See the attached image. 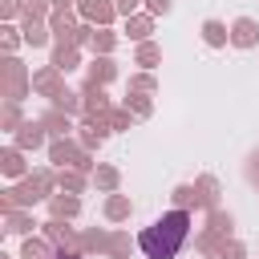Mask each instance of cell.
Returning <instances> with one entry per match:
<instances>
[{"label": "cell", "instance_id": "1", "mask_svg": "<svg viewBox=\"0 0 259 259\" xmlns=\"http://www.w3.org/2000/svg\"><path fill=\"white\" fill-rule=\"evenodd\" d=\"M186 239H190V210H166L138 235V247L146 251V259H178Z\"/></svg>", "mask_w": 259, "mask_h": 259}, {"label": "cell", "instance_id": "2", "mask_svg": "<svg viewBox=\"0 0 259 259\" xmlns=\"http://www.w3.org/2000/svg\"><path fill=\"white\" fill-rule=\"evenodd\" d=\"M57 186V178L49 174V170H32L28 178H20V186H8L4 194H0V206H4V214L8 210H20V206H36L40 198H53L49 190Z\"/></svg>", "mask_w": 259, "mask_h": 259}, {"label": "cell", "instance_id": "3", "mask_svg": "<svg viewBox=\"0 0 259 259\" xmlns=\"http://www.w3.org/2000/svg\"><path fill=\"white\" fill-rule=\"evenodd\" d=\"M40 227H45V239L57 247V255H81V251H85V239H77L61 219H49V223H40Z\"/></svg>", "mask_w": 259, "mask_h": 259}, {"label": "cell", "instance_id": "4", "mask_svg": "<svg viewBox=\"0 0 259 259\" xmlns=\"http://www.w3.org/2000/svg\"><path fill=\"white\" fill-rule=\"evenodd\" d=\"M28 89H32V77H28V69H24L16 57H8V61H4V93H8V101H20Z\"/></svg>", "mask_w": 259, "mask_h": 259}, {"label": "cell", "instance_id": "5", "mask_svg": "<svg viewBox=\"0 0 259 259\" xmlns=\"http://www.w3.org/2000/svg\"><path fill=\"white\" fill-rule=\"evenodd\" d=\"M49 32L57 36V45H77V49H81V24H77L69 12H53V16H49Z\"/></svg>", "mask_w": 259, "mask_h": 259}, {"label": "cell", "instance_id": "6", "mask_svg": "<svg viewBox=\"0 0 259 259\" xmlns=\"http://www.w3.org/2000/svg\"><path fill=\"white\" fill-rule=\"evenodd\" d=\"M81 113H85V121H105L109 117V97H105V89H93V85H85V93H81Z\"/></svg>", "mask_w": 259, "mask_h": 259}, {"label": "cell", "instance_id": "7", "mask_svg": "<svg viewBox=\"0 0 259 259\" xmlns=\"http://www.w3.org/2000/svg\"><path fill=\"white\" fill-rule=\"evenodd\" d=\"M77 12H81L85 24H101V28H105V24L117 16V4H113V0H81Z\"/></svg>", "mask_w": 259, "mask_h": 259}, {"label": "cell", "instance_id": "8", "mask_svg": "<svg viewBox=\"0 0 259 259\" xmlns=\"http://www.w3.org/2000/svg\"><path fill=\"white\" fill-rule=\"evenodd\" d=\"M113 77H117V65L109 57H93L89 69H85V85H93V89H105Z\"/></svg>", "mask_w": 259, "mask_h": 259}, {"label": "cell", "instance_id": "9", "mask_svg": "<svg viewBox=\"0 0 259 259\" xmlns=\"http://www.w3.org/2000/svg\"><path fill=\"white\" fill-rule=\"evenodd\" d=\"M61 77H65V73H61L57 65H45V69H36V73H32V89H36V93H45V97H57V93L65 89V81H61Z\"/></svg>", "mask_w": 259, "mask_h": 259}, {"label": "cell", "instance_id": "10", "mask_svg": "<svg viewBox=\"0 0 259 259\" xmlns=\"http://www.w3.org/2000/svg\"><path fill=\"white\" fill-rule=\"evenodd\" d=\"M231 45H235V49H255V45H259V24H255L251 16H239V20L231 24Z\"/></svg>", "mask_w": 259, "mask_h": 259}, {"label": "cell", "instance_id": "11", "mask_svg": "<svg viewBox=\"0 0 259 259\" xmlns=\"http://www.w3.org/2000/svg\"><path fill=\"white\" fill-rule=\"evenodd\" d=\"M45 138H49V130H45L40 121H24V125L16 130V150H24V154H28V150H40Z\"/></svg>", "mask_w": 259, "mask_h": 259}, {"label": "cell", "instance_id": "12", "mask_svg": "<svg viewBox=\"0 0 259 259\" xmlns=\"http://www.w3.org/2000/svg\"><path fill=\"white\" fill-rule=\"evenodd\" d=\"M49 210H53V219H61V223H65V219H77V214H81V198H77V194H53V198H49Z\"/></svg>", "mask_w": 259, "mask_h": 259}, {"label": "cell", "instance_id": "13", "mask_svg": "<svg viewBox=\"0 0 259 259\" xmlns=\"http://www.w3.org/2000/svg\"><path fill=\"white\" fill-rule=\"evenodd\" d=\"M150 32H154V16H150V12H146V16L138 12V16H130V20H125V36H130V40L146 45V40H150Z\"/></svg>", "mask_w": 259, "mask_h": 259}, {"label": "cell", "instance_id": "14", "mask_svg": "<svg viewBox=\"0 0 259 259\" xmlns=\"http://www.w3.org/2000/svg\"><path fill=\"white\" fill-rule=\"evenodd\" d=\"M40 125H45L53 138H69V130H73L69 113H61V109H45V113H40Z\"/></svg>", "mask_w": 259, "mask_h": 259}, {"label": "cell", "instance_id": "15", "mask_svg": "<svg viewBox=\"0 0 259 259\" xmlns=\"http://www.w3.org/2000/svg\"><path fill=\"white\" fill-rule=\"evenodd\" d=\"M0 170H4L8 178H28V174H24V150L8 146V150L0 154Z\"/></svg>", "mask_w": 259, "mask_h": 259}, {"label": "cell", "instance_id": "16", "mask_svg": "<svg viewBox=\"0 0 259 259\" xmlns=\"http://www.w3.org/2000/svg\"><path fill=\"white\" fill-rule=\"evenodd\" d=\"M130 214H134V202H130L125 194H109V198H105V219H109V223H125Z\"/></svg>", "mask_w": 259, "mask_h": 259}, {"label": "cell", "instance_id": "17", "mask_svg": "<svg viewBox=\"0 0 259 259\" xmlns=\"http://www.w3.org/2000/svg\"><path fill=\"white\" fill-rule=\"evenodd\" d=\"M20 259H57V247L49 243V239H24V247H20Z\"/></svg>", "mask_w": 259, "mask_h": 259}, {"label": "cell", "instance_id": "18", "mask_svg": "<svg viewBox=\"0 0 259 259\" xmlns=\"http://www.w3.org/2000/svg\"><path fill=\"white\" fill-rule=\"evenodd\" d=\"M202 40H206L210 49H223V45L231 40V28H227L223 20H202Z\"/></svg>", "mask_w": 259, "mask_h": 259}, {"label": "cell", "instance_id": "19", "mask_svg": "<svg viewBox=\"0 0 259 259\" xmlns=\"http://www.w3.org/2000/svg\"><path fill=\"white\" fill-rule=\"evenodd\" d=\"M194 190H198V202H202L206 210H214V202H219V178H214V174H202V178L194 182Z\"/></svg>", "mask_w": 259, "mask_h": 259}, {"label": "cell", "instance_id": "20", "mask_svg": "<svg viewBox=\"0 0 259 259\" xmlns=\"http://www.w3.org/2000/svg\"><path fill=\"white\" fill-rule=\"evenodd\" d=\"M105 134H109L105 121H85V125H81V146H85V150H97V146L105 142Z\"/></svg>", "mask_w": 259, "mask_h": 259}, {"label": "cell", "instance_id": "21", "mask_svg": "<svg viewBox=\"0 0 259 259\" xmlns=\"http://www.w3.org/2000/svg\"><path fill=\"white\" fill-rule=\"evenodd\" d=\"M93 182H97V190H105V194H117V186H121V174H117V166H97V170H93Z\"/></svg>", "mask_w": 259, "mask_h": 259}, {"label": "cell", "instance_id": "22", "mask_svg": "<svg viewBox=\"0 0 259 259\" xmlns=\"http://www.w3.org/2000/svg\"><path fill=\"white\" fill-rule=\"evenodd\" d=\"M113 45H117V36H113L109 28H93V36H89L93 57H109V53H113Z\"/></svg>", "mask_w": 259, "mask_h": 259}, {"label": "cell", "instance_id": "23", "mask_svg": "<svg viewBox=\"0 0 259 259\" xmlns=\"http://www.w3.org/2000/svg\"><path fill=\"white\" fill-rule=\"evenodd\" d=\"M77 61H81V57H77V45H57L49 65H57L61 73H69V69H77Z\"/></svg>", "mask_w": 259, "mask_h": 259}, {"label": "cell", "instance_id": "24", "mask_svg": "<svg viewBox=\"0 0 259 259\" xmlns=\"http://www.w3.org/2000/svg\"><path fill=\"white\" fill-rule=\"evenodd\" d=\"M57 190L61 194H81L85 190V174L81 170H61L57 174Z\"/></svg>", "mask_w": 259, "mask_h": 259}, {"label": "cell", "instance_id": "25", "mask_svg": "<svg viewBox=\"0 0 259 259\" xmlns=\"http://www.w3.org/2000/svg\"><path fill=\"white\" fill-rule=\"evenodd\" d=\"M20 32H24V45H32V49L49 45V28H45L40 20H24V24H20Z\"/></svg>", "mask_w": 259, "mask_h": 259}, {"label": "cell", "instance_id": "26", "mask_svg": "<svg viewBox=\"0 0 259 259\" xmlns=\"http://www.w3.org/2000/svg\"><path fill=\"white\" fill-rule=\"evenodd\" d=\"M81 105H85V101H81V93H73V89H61V93L53 97V109H61V113H69V117L81 113Z\"/></svg>", "mask_w": 259, "mask_h": 259}, {"label": "cell", "instance_id": "27", "mask_svg": "<svg viewBox=\"0 0 259 259\" xmlns=\"http://www.w3.org/2000/svg\"><path fill=\"white\" fill-rule=\"evenodd\" d=\"M4 223H8V235H28V231L36 227L28 210H8V214H4Z\"/></svg>", "mask_w": 259, "mask_h": 259}, {"label": "cell", "instance_id": "28", "mask_svg": "<svg viewBox=\"0 0 259 259\" xmlns=\"http://www.w3.org/2000/svg\"><path fill=\"white\" fill-rule=\"evenodd\" d=\"M105 255H109V259H130V235H125V231H109Z\"/></svg>", "mask_w": 259, "mask_h": 259}, {"label": "cell", "instance_id": "29", "mask_svg": "<svg viewBox=\"0 0 259 259\" xmlns=\"http://www.w3.org/2000/svg\"><path fill=\"white\" fill-rule=\"evenodd\" d=\"M190 206H202V202H198V190H194L190 182L174 186V210H190Z\"/></svg>", "mask_w": 259, "mask_h": 259}, {"label": "cell", "instance_id": "30", "mask_svg": "<svg viewBox=\"0 0 259 259\" xmlns=\"http://www.w3.org/2000/svg\"><path fill=\"white\" fill-rule=\"evenodd\" d=\"M134 61H138L142 69H154V65L162 61V49H158L154 40H146V45H138V53H134Z\"/></svg>", "mask_w": 259, "mask_h": 259}, {"label": "cell", "instance_id": "31", "mask_svg": "<svg viewBox=\"0 0 259 259\" xmlns=\"http://www.w3.org/2000/svg\"><path fill=\"white\" fill-rule=\"evenodd\" d=\"M231 227H235V219H231V214H223V210L214 206V210H210V219H206V231H214V235L231 239Z\"/></svg>", "mask_w": 259, "mask_h": 259}, {"label": "cell", "instance_id": "32", "mask_svg": "<svg viewBox=\"0 0 259 259\" xmlns=\"http://www.w3.org/2000/svg\"><path fill=\"white\" fill-rule=\"evenodd\" d=\"M53 8V0H20V16L24 20H45Z\"/></svg>", "mask_w": 259, "mask_h": 259}, {"label": "cell", "instance_id": "33", "mask_svg": "<svg viewBox=\"0 0 259 259\" xmlns=\"http://www.w3.org/2000/svg\"><path fill=\"white\" fill-rule=\"evenodd\" d=\"M125 109H130L134 117H150V113H154V105H150L146 93H130V97H125Z\"/></svg>", "mask_w": 259, "mask_h": 259}, {"label": "cell", "instance_id": "34", "mask_svg": "<svg viewBox=\"0 0 259 259\" xmlns=\"http://www.w3.org/2000/svg\"><path fill=\"white\" fill-rule=\"evenodd\" d=\"M223 243H227V239H223V235H214V231H202V235H198V251H202V255H214V259H219Z\"/></svg>", "mask_w": 259, "mask_h": 259}, {"label": "cell", "instance_id": "35", "mask_svg": "<svg viewBox=\"0 0 259 259\" xmlns=\"http://www.w3.org/2000/svg\"><path fill=\"white\" fill-rule=\"evenodd\" d=\"M158 89V81L150 77V73H138V77H130V93H154Z\"/></svg>", "mask_w": 259, "mask_h": 259}, {"label": "cell", "instance_id": "36", "mask_svg": "<svg viewBox=\"0 0 259 259\" xmlns=\"http://www.w3.org/2000/svg\"><path fill=\"white\" fill-rule=\"evenodd\" d=\"M219 259H247V247H243L239 239H227L223 251H219Z\"/></svg>", "mask_w": 259, "mask_h": 259}, {"label": "cell", "instance_id": "37", "mask_svg": "<svg viewBox=\"0 0 259 259\" xmlns=\"http://www.w3.org/2000/svg\"><path fill=\"white\" fill-rule=\"evenodd\" d=\"M105 125H109V130H130V109H109Z\"/></svg>", "mask_w": 259, "mask_h": 259}, {"label": "cell", "instance_id": "38", "mask_svg": "<svg viewBox=\"0 0 259 259\" xmlns=\"http://www.w3.org/2000/svg\"><path fill=\"white\" fill-rule=\"evenodd\" d=\"M24 121H20V109H16V101H8V109H4V130H20Z\"/></svg>", "mask_w": 259, "mask_h": 259}, {"label": "cell", "instance_id": "39", "mask_svg": "<svg viewBox=\"0 0 259 259\" xmlns=\"http://www.w3.org/2000/svg\"><path fill=\"white\" fill-rule=\"evenodd\" d=\"M170 8H174V0H146V12L150 16H166Z\"/></svg>", "mask_w": 259, "mask_h": 259}, {"label": "cell", "instance_id": "40", "mask_svg": "<svg viewBox=\"0 0 259 259\" xmlns=\"http://www.w3.org/2000/svg\"><path fill=\"white\" fill-rule=\"evenodd\" d=\"M20 40H24V32H16V28H12V24H8V28H4V49H8V53H12V49H16V45H20Z\"/></svg>", "mask_w": 259, "mask_h": 259}, {"label": "cell", "instance_id": "41", "mask_svg": "<svg viewBox=\"0 0 259 259\" xmlns=\"http://www.w3.org/2000/svg\"><path fill=\"white\" fill-rule=\"evenodd\" d=\"M113 4H117V12L130 20V16H138V4H142V0H113Z\"/></svg>", "mask_w": 259, "mask_h": 259}, {"label": "cell", "instance_id": "42", "mask_svg": "<svg viewBox=\"0 0 259 259\" xmlns=\"http://www.w3.org/2000/svg\"><path fill=\"white\" fill-rule=\"evenodd\" d=\"M16 12H20V0H0V16L4 20H12Z\"/></svg>", "mask_w": 259, "mask_h": 259}, {"label": "cell", "instance_id": "43", "mask_svg": "<svg viewBox=\"0 0 259 259\" xmlns=\"http://www.w3.org/2000/svg\"><path fill=\"white\" fill-rule=\"evenodd\" d=\"M73 4H81V0H53V8H57V12H69Z\"/></svg>", "mask_w": 259, "mask_h": 259}, {"label": "cell", "instance_id": "44", "mask_svg": "<svg viewBox=\"0 0 259 259\" xmlns=\"http://www.w3.org/2000/svg\"><path fill=\"white\" fill-rule=\"evenodd\" d=\"M247 178H251V182H259V158H251V166H247Z\"/></svg>", "mask_w": 259, "mask_h": 259}, {"label": "cell", "instance_id": "45", "mask_svg": "<svg viewBox=\"0 0 259 259\" xmlns=\"http://www.w3.org/2000/svg\"><path fill=\"white\" fill-rule=\"evenodd\" d=\"M57 259H77V255H57Z\"/></svg>", "mask_w": 259, "mask_h": 259}, {"label": "cell", "instance_id": "46", "mask_svg": "<svg viewBox=\"0 0 259 259\" xmlns=\"http://www.w3.org/2000/svg\"><path fill=\"white\" fill-rule=\"evenodd\" d=\"M0 259H12V255H0Z\"/></svg>", "mask_w": 259, "mask_h": 259}]
</instances>
